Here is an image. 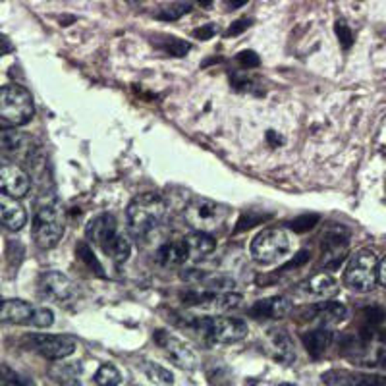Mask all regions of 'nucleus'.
<instances>
[{
    "instance_id": "1a4fd4ad",
    "label": "nucleus",
    "mask_w": 386,
    "mask_h": 386,
    "mask_svg": "<svg viewBox=\"0 0 386 386\" xmlns=\"http://www.w3.org/2000/svg\"><path fill=\"white\" fill-rule=\"evenodd\" d=\"M183 299H186V306L195 307L199 311H205L209 315L226 313V311H232V309L241 306L240 294L222 290L190 291L183 296Z\"/></svg>"
},
{
    "instance_id": "72a5a7b5",
    "label": "nucleus",
    "mask_w": 386,
    "mask_h": 386,
    "mask_svg": "<svg viewBox=\"0 0 386 386\" xmlns=\"http://www.w3.org/2000/svg\"><path fill=\"white\" fill-rule=\"evenodd\" d=\"M317 222H319V215H301V217H298V219L290 220L288 226H290L294 232L303 234V232H309V230H313Z\"/></svg>"
},
{
    "instance_id": "79ce46f5",
    "label": "nucleus",
    "mask_w": 386,
    "mask_h": 386,
    "mask_svg": "<svg viewBox=\"0 0 386 386\" xmlns=\"http://www.w3.org/2000/svg\"><path fill=\"white\" fill-rule=\"evenodd\" d=\"M249 0H224L226 10H236V8H241L243 4H248Z\"/></svg>"
},
{
    "instance_id": "4c0bfd02",
    "label": "nucleus",
    "mask_w": 386,
    "mask_h": 386,
    "mask_svg": "<svg viewBox=\"0 0 386 386\" xmlns=\"http://www.w3.org/2000/svg\"><path fill=\"white\" fill-rule=\"evenodd\" d=\"M251 25H253V22H251V20H248V18H241V20L234 22L232 25L228 28V31H226V37L240 35V33H243V31H248Z\"/></svg>"
},
{
    "instance_id": "c756f323",
    "label": "nucleus",
    "mask_w": 386,
    "mask_h": 386,
    "mask_svg": "<svg viewBox=\"0 0 386 386\" xmlns=\"http://www.w3.org/2000/svg\"><path fill=\"white\" fill-rule=\"evenodd\" d=\"M143 371L149 379L153 382H161V385H174V375L161 367L159 363H153V361H145L143 363Z\"/></svg>"
},
{
    "instance_id": "c03bdc74",
    "label": "nucleus",
    "mask_w": 386,
    "mask_h": 386,
    "mask_svg": "<svg viewBox=\"0 0 386 386\" xmlns=\"http://www.w3.org/2000/svg\"><path fill=\"white\" fill-rule=\"evenodd\" d=\"M197 2H199V4H201L203 8H211L215 0H197Z\"/></svg>"
},
{
    "instance_id": "a19ab883",
    "label": "nucleus",
    "mask_w": 386,
    "mask_h": 386,
    "mask_svg": "<svg viewBox=\"0 0 386 386\" xmlns=\"http://www.w3.org/2000/svg\"><path fill=\"white\" fill-rule=\"evenodd\" d=\"M267 141H269L272 147H280L282 143H284V138H282V135H278L277 131L270 130V131H267Z\"/></svg>"
},
{
    "instance_id": "9b49d317",
    "label": "nucleus",
    "mask_w": 386,
    "mask_h": 386,
    "mask_svg": "<svg viewBox=\"0 0 386 386\" xmlns=\"http://www.w3.org/2000/svg\"><path fill=\"white\" fill-rule=\"evenodd\" d=\"M28 344L33 351L43 356L49 361H60L70 357L78 348L73 336L66 334H31L28 336Z\"/></svg>"
},
{
    "instance_id": "2f4dec72",
    "label": "nucleus",
    "mask_w": 386,
    "mask_h": 386,
    "mask_svg": "<svg viewBox=\"0 0 386 386\" xmlns=\"http://www.w3.org/2000/svg\"><path fill=\"white\" fill-rule=\"evenodd\" d=\"M78 257H80L81 261L85 263V265H88L89 269L93 270V272H97V275H101V277H104L101 263L97 261V255H95V253H93V249L89 248L88 243H80V246H78Z\"/></svg>"
},
{
    "instance_id": "5701e85b",
    "label": "nucleus",
    "mask_w": 386,
    "mask_h": 386,
    "mask_svg": "<svg viewBox=\"0 0 386 386\" xmlns=\"http://www.w3.org/2000/svg\"><path fill=\"white\" fill-rule=\"evenodd\" d=\"M157 259L162 267H180L190 259V249L186 240L168 241L159 251H157Z\"/></svg>"
},
{
    "instance_id": "4468645a",
    "label": "nucleus",
    "mask_w": 386,
    "mask_h": 386,
    "mask_svg": "<svg viewBox=\"0 0 386 386\" xmlns=\"http://www.w3.org/2000/svg\"><path fill=\"white\" fill-rule=\"evenodd\" d=\"M348 315V309L338 303V301H330V299H322L313 303V307H309L303 311V321L313 322L317 327H332L342 322Z\"/></svg>"
},
{
    "instance_id": "0eeeda50",
    "label": "nucleus",
    "mask_w": 386,
    "mask_h": 386,
    "mask_svg": "<svg viewBox=\"0 0 386 386\" xmlns=\"http://www.w3.org/2000/svg\"><path fill=\"white\" fill-rule=\"evenodd\" d=\"M0 322L49 328L54 322V315H52L51 309L33 306L23 299H2L0 301Z\"/></svg>"
},
{
    "instance_id": "6ab92c4d",
    "label": "nucleus",
    "mask_w": 386,
    "mask_h": 386,
    "mask_svg": "<svg viewBox=\"0 0 386 386\" xmlns=\"http://www.w3.org/2000/svg\"><path fill=\"white\" fill-rule=\"evenodd\" d=\"M265 351H267L272 359H277L278 363H291L294 357H296L291 338L286 334V330H280V328H272V330L267 332Z\"/></svg>"
},
{
    "instance_id": "39448f33",
    "label": "nucleus",
    "mask_w": 386,
    "mask_h": 386,
    "mask_svg": "<svg viewBox=\"0 0 386 386\" xmlns=\"http://www.w3.org/2000/svg\"><path fill=\"white\" fill-rule=\"evenodd\" d=\"M35 116L33 97L22 85L0 88V120L12 126L30 124Z\"/></svg>"
},
{
    "instance_id": "ddd939ff",
    "label": "nucleus",
    "mask_w": 386,
    "mask_h": 386,
    "mask_svg": "<svg viewBox=\"0 0 386 386\" xmlns=\"http://www.w3.org/2000/svg\"><path fill=\"white\" fill-rule=\"evenodd\" d=\"M350 246V234L344 226L332 224L328 226L322 234V267L327 269H336L344 261V253L348 251Z\"/></svg>"
},
{
    "instance_id": "9d476101",
    "label": "nucleus",
    "mask_w": 386,
    "mask_h": 386,
    "mask_svg": "<svg viewBox=\"0 0 386 386\" xmlns=\"http://www.w3.org/2000/svg\"><path fill=\"white\" fill-rule=\"evenodd\" d=\"M37 291L39 296L47 301L66 306L78 298V286L73 284V280L59 272V270H47L37 280Z\"/></svg>"
},
{
    "instance_id": "c9c22d12",
    "label": "nucleus",
    "mask_w": 386,
    "mask_h": 386,
    "mask_svg": "<svg viewBox=\"0 0 386 386\" xmlns=\"http://www.w3.org/2000/svg\"><path fill=\"white\" fill-rule=\"evenodd\" d=\"M236 62H238L241 68L251 70V68H257V66L261 64V59H259V54L253 51H241L236 54Z\"/></svg>"
},
{
    "instance_id": "dca6fc26",
    "label": "nucleus",
    "mask_w": 386,
    "mask_h": 386,
    "mask_svg": "<svg viewBox=\"0 0 386 386\" xmlns=\"http://www.w3.org/2000/svg\"><path fill=\"white\" fill-rule=\"evenodd\" d=\"M31 178L30 174L18 164H0V191L8 195L22 199L30 193Z\"/></svg>"
},
{
    "instance_id": "ea45409f",
    "label": "nucleus",
    "mask_w": 386,
    "mask_h": 386,
    "mask_svg": "<svg viewBox=\"0 0 386 386\" xmlns=\"http://www.w3.org/2000/svg\"><path fill=\"white\" fill-rule=\"evenodd\" d=\"M309 261V251H299L298 255L294 257L286 267H282L280 270H288V269H294V267H301V265H306V263Z\"/></svg>"
},
{
    "instance_id": "412c9836",
    "label": "nucleus",
    "mask_w": 386,
    "mask_h": 386,
    "mask_svg": "<svg viewBox=\"0 0 386 386\" xmlns=\"http://www.w3.org/2000/svg\"><path fill=\"white\" fill-rule=\"evenodd\" d=\"M291 301L286 298H267L255 301L251 309H249V315L253 319H284L291 313Z\"/></svg>"
},
{
    "instance_id": "423d86ee",
    "label": "nucleus",
    "mask_w": 386,
    "mask_h": 386,
    "mask_svg": "<svg viewBox=\"0 0 386 386\" xmlns=\"http://www.w3.org/2000/svg\"><path fill=\"white\" fill-rule=\"evenodd\" d=\"M226 219H228V209L224 205L205 199V197L191 199L183 209V220L195 232H217L219 228H222Z\"/></svg>"
},
{
    "instance_id": "f704fd0d",
    "label": "nucleus",
    "mask_w": 386,
    "mask_h": 386,
    "mask_svg": "<svg viewBox=\"0 0 386 386\" xmlns=\"http://www.w3.org/2000/svg\"><path fill=\"white\" fill-rule=\"evenodd\" d=\"M334 31H336V37H338V41H340V44H342V49H350L351 44H354V33H351L350 25L344 22V20H338L334 25Z\"/></svg>"
},
{
    "instance_id": "393cba45",
    "label": "nucleus",
    "mask_w": 386,
    "mask_h": 386,
    "mask_svg": "<svg viewBox=\"0 0 386 386\" xmlns=\"http://www.w3.org/2000/svg\"><path fill=\"white\" fill-rule=\"evenodd\" d=\"M183 240H186L188 249H190V259H203V257H207L217 249V241H215L211 234L207 232H195L193 230V234L186 236Z\"/></svg>"
},
{
    "instance_id": "c85d7f7f",
    "label": "nucleus",
    "mask_w": 386,
    "mask_h": 386,
    "mask_svg": "<svg viewBox=\"0 0 386 386\" xmlns=\"http://www.w3.org/2000/svg\"><path fill=\"white\" fill-rule=\"evenodd\" d=\"M159 49H162L170 56L182 59V56H186L191 51V44L188 41H183V39H178V37H167V39H162L161 43H159Z\"/></svg>"
},
{
    "instance_id": "37998d69",
    "label": "nucleus",
    "mask_w": 386,
    "mask_h": 386,
    "mask_svg": "<svg viewBox=\"0 0 386 386\" xmlns=\"http://www.w3.org/2000/svg\"><path fill=\"white\" fill-rule=\"evenodd\" d=\"M379 280H380V284L386 286V255L385 259L379 263Z\"/></svg>"
},
{
    "instance_id": "7ed1b4c3",
    "label": "nucleus",
    "mask_w": 386,
    "mask_h": 386,
    "mask_svg": "<svg viewBox=\"0 0 386 386\" xmlns=\"http://www.w3.org/2000/svg\"><path fill=\"white\" fill-rule=\"evenodd\" d=\"M188 328L201 334L209 344H236L248 336V325L232 317H188Z\"/></svg>"
},
{
    "instance_id": "6e6552de",
    "label": "nucleus",
    "mask_w": 386,
    "mask_h": 386,
    "mask_svg": "<svg viewBox=\"0 0 386 386\" xmlns=\"http://www.w3.org/2000/svg\"><path fill=\"white\" fill-rule=\"evenodd\" d=\"M290 249V238L282 228H267L257 234L255 240L251 241L249 253L261 265L280 261Z\"/></svg>"
},
{
    "instance_id": "473e14b6",
    "label": "nucleus",
    "mask_w": 386,
    "mask_h": 386,
    "mask_svg": "<svg viewBox=\"0 0 386 386\" xmlns=\"http://www.w3.org/2000/svg\"><path fill=\"white\" fill-rule=\"evenodd\" d=\"M270 217H272V215H259V212L255 211L243 212L234 232H243V230H249V228H253V226L261 224V222H265V220H269Z\"/></svg>"
},
{
    "instance_id": "e433bc0d",
    "label": "nucleus",
    "mask_w": 386,
    "mask_h": 386,
    "mask_svg": "<svg viewBox=\"0 0 386 386\" xmlns=\"http://www.w3.org/2000/svg\"><path fill=\"white\" fill-rule=\"evenodd\" d=\"M0 385H23V380L14 369H10L6 363H0Z\"/></svg>"
},
{
    "instance_id": "a878e982",
    "label": "nucleus",
    "mask_w": 386,
    "mask_h": 386,
    "mask_svg": "<svg viewBox=\"0 0 386 386\" xmlns=\"http://www.w3.org/2000/svg\"><path fill=\"white\" fill-rule=\"evenodd\" d=\"M83 367L78 361L72 363H59L51 369V377L60 385H80Z\"/></svg>"
},
{
    "instance_id": "bb28decb",
    "label": "nucleus",
    "mask_w": 386,
    "mask_h": 386,
    "mask_svg": "<svg viewBox=\"0 0 386 386\" xmlns=\"http://www.w3.org/2000/svg\"><path fill=\"white\" fill-rule=\"evenodd\" d=\"M102 251H104V255H109L114 263H124L130 259L131 243L124 234L118 232L116 236H114V240L110 241L109 246L102 249Z\"/></svg>"
},
{
    "instance_id": "a211bd4d",
    "label": "nucleus",
    "mask_w": 386,
    "mask_h": 386,
    "mask_svg": "<svg viewBox=\"0 0 386 386\" xmlns=\"http://www.w3.org/2000/svg\"><path fill=\"white\" fill-rule=\"evenodd\" d=\"M25 224H28V211L18 201V197L0 191V226H4L10 232H18Z\"/></svg>"
},
{
    "instance_id": "a18cd8bd",
    "label": "nucleus",
    "mask_w": 386,
    "mask_h": 386,
    "mask_svg": "<svg viewBox=\"0 0 386 386\" xmlns=\"http://www.w3.org/2000/svg\"><path fill=\"white\" fill-rule=\"evenodd\" d=\"M128 4H138V2H141V0H126Z\"/></svg>"
},
{
    "instance_id": "f03ea898",
    "label": "nucleus",
    "mask_w": 386,
    "mask_h": 386,
    "mask_svg": "<svg viewBox=\"0 0 386 386\" xmlns=\"http://www.w3.org/2000/svg\"><path fill=\"white\" fill-rule=\"evenodd\" d=\"M64 211L56 197H43L35 205L33 238L41 249L56 248L64 236Z\"/></svg>"
},
{
    "instance_id": "f257e3e1",
    "label": "nucleus",
    "mask_w": 386,
    "mask_h": 386,
    "mask_svg": "<svg viewBox=\"0 0 386 386\" xmlns=\"http://www.w3.org/2000/svg\"><path fill=\"white\" fill-rule=\"evenodd\" d=\"M167 201L157 193H141L128 205V228L133 238L145 240L167 219Z\"/></svg>"
},
{
    "instance_id": "b1692460",
    "label": "nucleus",
    "mask_w": 386,
    "mask_h": 386,
    "mask_svg": "<svg viewBox=\"0 0 386 386\" xmlns=\"http://www.w3.org/2000/svg\"><path fill=\"white\" fill-rule=\"evenodd\" d=\"M301 340H303V346L309 351V356L321 357L332 342V330H330V327H319L306 332L301 336Z\"/></svg>"
},
{
    "instance_id": "7c9ffc66",
    "label": "nucleus",
    "mask_w": 386,
    "mask_h": 386,
    "mask_svg": "<svg viewBox=\"0 0 386 386\" xmlns=\"http://www.w3.org/2000/svg\"><path fill=\"white\" fill-rule=\"evenodd\" d=\"M95 385H101V386H116L122 382V375H120V371H118L114 365H109L104 363L99 367V371L95 373Z\"/></svg>"
},
{
    "instance_id": "aec40b11",
    "label": "nucleus",
    "mask_w": 386,
    "mask_h": 386,
    "mask_svg": "<svg viewBox=\"0 0 386 386\" xmlns=\"http://www.w3.org/2000/svg\"><path fill=\"white\" fill-rule=\"evenodd\" d=\"M30 138L12 128H0V151L14 159H25L31 155Z\"/></svg>"
},
{
    "instance_id": "f3484780",
    "label": "nucleus",
    "mask_w": 386,
    "mask_h": 386,
    "mask_svg": "<svg viewBox=\"0 0 386 386\" xmlns=\"http://www.w3.org/2000/svg\"><path fill=\"white\" fill-rule=\"evenodd\" d=\"M118 234V224L116 219L110 215V212H102L95 219L89 220L88 230H85V236L88 240L97 246L99 249H104L109 246L110 241L114 240V236Z\"/></svg>"
},
{
    "instance_id": "f8f14e48",
    "label": "nucleus",
    "mask_w": 386,
    "mask_h": 386,
    "mask_svg": "<svg viewBox=\"0 0 386 386\" xmlns=\"http://www.w3.org/2000/svg\"><path fill=\"white\" fill-rule=\"evenodd\" d=\"M155 342L159 344L162 348V351L167 354V357L183 371H193L197 369V359L195 351L191 350L190 346L186 342H182L180 338H176L174 334H170L168 330H162V328H157L155 330Z\"/></svg>"
},
{
    "instance_id": "20e7f679",
    "label": "nucleus",
    "mask_w": 386,
    "mask_h": 386,
    "mask_svg": "<svg viewBox=\"0 0 386 386\" xmlns=\"http://www.w3.org/2000/svg\"><path fill=\"white\" fill-rule=\"evenodd\" d=\"M379 282V257L373 249H359L344 269V284L351 291L367 294Z\"/></svg>"
},
{
    "instance_id": "2eb2a0df",
    "label": "nucleus",
    "mask_w": 386,
    "mask_h": 386,
    "mask_svg": "<svg viewBox=\"0 0 386 386\" xmlns=\"http://www.w3.org/2000/svg\"><path fill=\"white\" fill-rule=\"evenodd\" d=\"M299 298L307 299V301H322V299L334 298L338 294V282L334 277H330L327 272H319L315 277L307 278L306 282H301L296 290Z\"/></svg>"
},
{
    "instance_id": "4be33fe9",
    "label": "nucleus",
    "mask_w": 386,
    "mask_h": 386,
    "mask_svg": "<svg viewBox=\"0 0 386 386\" xmlns=\"http://www.w3.org/2000/svg\"><path fill=\"white\" fill-rule=\"evenodd\" d=\"M325 382L328 385H351V386H385V377L377 375H361V373H348V371H330L325 377Z\"/></svg>"
},
{
    "instance_id": "cd10ccee",
    "label": "nucleus",
    "mask_w": 386,
    "mask_h": 386,
    "mask_svg": "<svg viewBox=\"0 0 386 386\" xmlns=\"http://www.w3.org/2000/svg\"><path fill=\"white\" fill-rule=\"evenodd\" d=\"M191 12V2L188 0H178L174 4H168L157 14L159 20H164V22H174V20H180L182 16L190 14Z\"/></svg>"
},
{
    "instance_id": "58836bf2",
    "label": "nucleus",
    "mask_w": 386,
    "mask_h": 386,
    "mask_svg": "<svg viewBox=\"0 0 386 386\" xmlns=\"http://www.w3.org/2000/svg\"><path fill=\"white\" fill-rule=\"evenodd\" d=\"M215 33H217V28L212 23H207V25H201V28L193 30V37L199 39V41H209V39H212Z\"/></svg>"
}]
</instances>
